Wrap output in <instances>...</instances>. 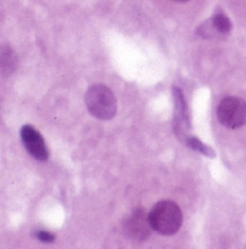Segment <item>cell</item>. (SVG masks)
Masks as SVG:
<instances>
[{
	"mask_svg": "<svg viewBox=\"0 0 246 249\" xmlns=\"http://www.w3.org/2000/svg\"><path fill=\"white\" fill-rule=\"evenodd\" d=\"M220 124L230 129H238L246 124V103L238 97H226L217 107Z\"/></svg>",
	"mask_w": 246,
	"mask_h": 249,
	"instance_id": "3957f363",
	"label": "cell"
},
{
	"mask_svg": "<svg viewBox=\"0 0 246 249\" xmlns=\"http://www.w3.org/2000/svg\"><path fill=\"white\" fill-rule=\"evenodd\" d=\"M36 238L42 242H54L55 241V235L50 233V232H45V231H39L36 233Z\"/></svg>",
	"mask_w": 246,
	"mask_h": 249,
	"instance_id": "30bf717a",
	"label": "cell"
},
{
	"mask_svg": "<svg viewBox=\"0 0 246 249\" xmlns=\"http://www.w3.org/2000/svg\"><path fill=\"white\" fill-rule=\"evenodd\" d=\"M149 223L151 228L161 235H174L183 223L181 209L173 201H159L149 213Z\"/></svg>",
	"mask_w": 246,
	"mask_h": 249,
	"instance_id": "6da1fadb",
	"label": "cell"
},
{
	"mask_svg": "<svg viewBox=\"0 0 246 249\" xmlns=\"http://www.w3.org/2000/svg\"><path fill=\"white\" fill-rule=\"evenodd\" d=\"M18 67V57L12 47H0V75H10Z\"/></svg>",
	"mask_w": 246,
	"mask_h": 249,
	"instance_id": "52a82bcc",
	"label": "cell"
},
{
	"mask_svg": "<svg viewBox=\"0 0 246 249\" xmlns=\"http://www.w3.org/2000/svg\"><path fill=\"white\" fill-rule=\"evenodd\" d=\"M174 1H178V3H185V1H188V0H174Z\"/></svg>",
	"mask_w": 246,
	"mask_h": 249,
	"instance_id": "8fae6325",
	"label": "cell"
},
{
	"mask_svg": "<svg viewBox=\"0 0 246 249\" xmlns=\"http://www.w3.org/2000/svg\"><path fill=\"white\" fill-rule=\"evenodd\" d=\"M210 29H211V34L225 35V34H229L230 32L232 22H230V19L223 12H219V13H216L213 16V19L210 22Z\"/></svg>",
	"mask_w": 246,
	"mask_h": 249,
	"instance_id": "ba28073f",
	"label": "cell"
},
{
	"mask_svg": "<svg viewBox=\"0 0 246 249\" xmlns=\"http://www.w3.org/2000/svg\"><path fill=\"white\" fill-rule=\"evenodd\" d=\"M173 93H174V107H176V116H174L176 127H177V132H185V126H188L187 103L180 89L174 87Z\"/></svg>",
	"mask_w": 246,
	"mask_h": 249,
	"instance_id": "8992f818",
	"label": "cell"
},
{
	"mask_svg": "<svg viewBox=\"0 0 246 249\" xmlns=\"http://www.w3.org/2000/svg\"><path fill=\"white\" fill-rule=\"evenodd\" d=\"M187 145L191 146L193 149H195V151L204 154V155H213V151H211L209 146H206V145H204L200 139H197V138H187Z\"/></svg>",
	"mask_w": 246,
	"mask_h": 249,
	"instance_id": "9c48e42d",
	"label": "cell"
},
{
	"mask_svg": "<svg viewBox=\"0 0 246 249\" xmlns=\"http://www.w3.org/2000/svg\"><path fill=\"white\" fill-rule=\"evenodd\" d=\"M149 229H152L149 223V216H146L142 209L135 210L124 223L126 233L136 241L146 239L149 235Z\"/></svg>",
	"mask_w": 246,
	"mask_h": 249,
	"instance_id": "5b68a950",
	"label": "cell"
},
{
	"mask_svg": "<svg viewBox=\"0 0 246 249\" xmlns=\"http://www.w3.org/2000/svg\"><path fill=\"white\" fill-rule=\"evenodd\" d=\"M22 142L26 148V151L38 161H47L48 160V148L45 145V141L42 135L31 124H25L20 130Z\"/></svg>",
	"mask_w": 246,
	"mask_h": 249,
	"instance_id": "277c9868",
	"label": "cell"
},
{
	"mask_svg": "<svg viewBox=\"0 0 246 249\" xmlns=\"http://www.w3.org/2000/svg\"><path fill=\"white\" fill-rule=\"evenodd\" d=\"M86 106L88 112L102 121H109L116 115V99L109 87L96 84L86 93Z\"/></svg>",
	"mask_w": 246,
	"mask_h": 249,
	"instance_id": "7a4b0ae2",
	"label": "cell"
}]
</instances>
